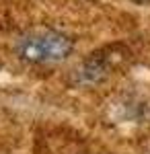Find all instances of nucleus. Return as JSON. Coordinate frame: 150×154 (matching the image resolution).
I'll return each instance as SVG.
<instances>
[{"label":"nucleus","mask_w":150,"mask_h":154,"mask_svg":"<svg viewBox=\"0 0 150 154\" xmlns=\"http://www.w3.org/2000/svg\"><path fill=\"white\" fill-rule=\"evenodd\" d=\"M14 49L19 58L29 64H60L74 51V39L54 29H37L21 37Z\"/></svg>","instance_id":"obj_1"}]
</instances>
